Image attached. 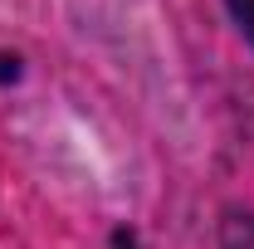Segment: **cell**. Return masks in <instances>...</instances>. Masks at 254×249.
<instances>
[{
  "label": "cell",
  "instance_id": "obj_1",
  "mask_svg": "<svg viewBox=\"0 0 254 249\" xmlns=\"http://www.w3.org/2000/svg\"><path fill=\"white\" fill-rule=\"evenodd\" d=\"M220 249H254V210L230 205L220 215Z\"/></svg>",
  "mask_w": 254,
  "mask_h": 249
},
{
  "label": "cell",
  "instance_id": "obj_2",
  "mask_svg": "<svg viewBox=\"0 0 254 249\" xmlns=\"http://www.w3.org/2000/svg\"><path fill=\"white\" fill-rule=\"evenodd\" d=\"M225 10H230V20L240 25V34L254 44V0H225Z\"/></svg>",
  "mask_w": 254,
  "mask_h": 249
}]
</instances>
